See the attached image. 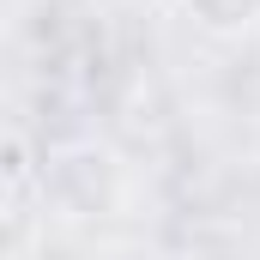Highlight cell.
Instances as JSON below:
<instances>
[{
	"label": "cell",
	"mask_w": 260,
	"mask_h": 260,
	"mask_svg": "<svg viewBox=\"0 0 260 260\" xmlns=\"http://www.w3.org/2000/svg\"><path fill=\"white\" fill-rule=\"evenodd\" d=\"M194 12H200V24H212V30H242V24L260 18V0H206Z\"/></svg>",
	"instance_id": "cell-1"
}]
</instances>
